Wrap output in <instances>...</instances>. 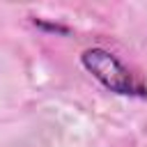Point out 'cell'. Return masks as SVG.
I'll return each instance as SVG.
<instances>
[{
    "instance_id": "1",
    "label": "cell",
    "mask_w": 147,
    "mask_h": 147,
    "mask_svg": "<svg viewBox=\"0 0 147 147\" xmlns=\"http://www.w3.org/2000/svg\"><path fill=\"white\" fill-rule=\"evenodd\" d=\"M80 64L110 92L122 94V96H147V87L142 83L136 80V76L129 71V67H124V62L113 55L106 48H85L80 53Z\"/></svg>"
},
{
    "instance_id": "2",
    "label": "cell",
    "mask_w": 147,
    "mask_h": 147,
    "mask_svg": "<svg viewBox=\"0 0 147 147\" xmlns=\"http://www.w3.org/2000/svg\"><path fill=\"white\" fill-rule=\"evenodd\" d=\"M32 23H34L39 30H46V32H53V34H69V32H71V30H69V25L51 23V21H46V18H39V16H34V18H32Z\"/></svg>"
}]
</instances>
